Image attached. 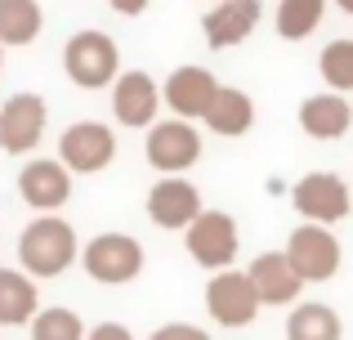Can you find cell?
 Returning a JSON list of instances; mask_svg holds the SVG:
<instances>
[{
	"label": "cell",
	"instance_id": "cell-27",
	"mask_svg": "<svg viewBox=\"0 0 353 340\" xmlns=\"http://www.w3.org/2000/svg\"><path fill=\"white\" fill-rule=\"evenodd\" d=\"M108 5L117 9V14H125V18H134V14H143L148 9V0H108Z\"/></svg>",
	"mask_w": 353,
	"mask_h": 340
},
{
	"label": "cell",
	"instance_id": "cell-13",
	"mask_svg": "<svg viewBox=\"0 0 353 340\" xmlns=\"http://www.w3.org/2000/svg\"><path fill=\"white\" fill-rule=\"evenodd\" d=\"M215 94H219V81L206 68H179L161 86V103H170V112L179 121H206Z\"/></svg>",
	"mask_w": 353,
	"mask_h": 340
},
{
	"label": "cell",
	"instance_id": "cell-22",
	"mask_svg": "<svg viewBox=\"0 0 353 340\" xmlns=\"http://www.w3.org/2000/svg\"><path fill=\"white\" fill-rule=\"evenodd\" d=\"M327 14V0H277V32L286 41H304Z\"/></svg>",
	"mask_w": 353,
	"mask_h": 340
},
{
	"label": "cell",
	"instance_id": "cell-9",
	"mask_svg": "<svg viewBox=\"0 0 353 340\" xmlns=\"http://www.w3.org/2000/svg\"><path fill=\"white\" fill-rule=\"evenodd\" d=\"M259 296H255V287H250V278L246 273H237V269H224V273H215V278L206 282V314L215 318L219 327H250L259 318Z\"/></svg>",
	"mask_w": 353,
	"mask_h": 340
},
{
	"label": "cell",
	"instance_id": "cell-29",
	"mask_svg": "<svg viewBox=\"0 0 353 340\" xmlns=\"http://www.w3.org/2000/svg\"><path fill=\"white\" fill-rule=\"evenodd\" d=\"M215 5H219V0H215Z\"/></svg>",
	"mask_w": 353,
	"mask_h": 340
},
{
	"label": "cell",
	"instance_id": "cell-5",
	"mask_svg": "<svg viewBox=\"0 0 353 340\" xmlns=\"http://www.w3.org/2000/svg\"><path fill=\"white\" fill-rule=\"evenodd\" d=\"M183 242H188V255L201 264V269L224 273V269H233V260H237V242H241L237 219L224 215V210H201V215L188 224Z\"/></svg>",
	"mask_w": 353,
	"mask_h": 340
},
{
	"label": "cell",
	"instance_id": "cell-26",
	"mask_svg": "<svg viewBox=\"0 0 353 340\" xmlns=\"http://www.w3.org/2000/svg\"><path fill=\"white\" fill-rule=\"evenodd\" d=\"M85 340H134V332H130L125 323H99V327H90Z\"/></svg>",
	"mask_w": 353,
	"mask_h": 340
},
{
	"label": "cell",
	"instance_id": "cell-15",
	"mask_svg": "<svg viewBox=\"0 0 353 340\" xmlns=\"http://www.w3.org/2000/svg\"><path fill=\"white\" fill-rule=\"evenodd\" d=\"M250 287H255L259 305H300V291H304V278L291 269V260H286V251H264L250 260L246 269Z\"/></svg>",
	"mask_w": 353,
	"mask_h": 340
},
{
	"label": "cell",
	"instance_id": "cell-7",
	"mask_svg": "<svg viewBox=\"0 0 353 340\" xmlns=\"http://www.w3.org/2000/svg\"><path fill=\"white\" fill-rule=\"evenodd\" d=\"M117 157V134L103 121H72L59 134V161L72 174H99Z\"/></svg>",
	"mask_w": 353,
	"mask_h": 340
},
{
	"label": "cell",
	"instance_id": "cell-8",
	"mask_svg": "<svg viewBox=\"0 0 353 340\" xmlns=\"http://www.w3.org/2000/svg\"><path fill=\"white\" fill-rule=\"evenodd\" d=\"M201 192L197 183H188L183 174H161L148 188V219L165 233H188V224L201 215Z\"/></svg>",
	"mask_w": 353,
	"mask_h": 340
},
{
	"label": "cell",
	"instance_id": "cell-21",
	"mask_svg": "<svg viewBox=\"0 0 353 340\" xmlns=\"http://www.w3.org/2000/svg\"><path fill=\"white\" fill-rule=\"evenodd\" d=\"M45 27L36 0H0V45H32Z\"/></svg>",
	"mask_w": 353,
	"mask_h": 340
},
{
	"label": "cell",
	"instance_id": "cell-18",
	"mask_svg": "<svg viewBox=\"0 0 353 340\" xmlns=\"http://www.w3.org/2000/svg\"><path fill=\"white\" fill-rule=\"evenodd\" d=\"M36 314H41L36 278H27L23 269H0V327H32Z\"/></svg>",
	"mask_w": 353,
	"mask_h": 340
},
{
	"label": "cell",
	"instance_id": "cell-19",
	"mask_svg": "<svg viewBox=\"0 0 353 340\" xmlns=\"http://www.w3.org/2000/svg\"><path fill=\"white\" fill-rule=\"evenodd\" d=\"M286 340H345V323L322 300H300L286 314Z\"/></svg>",
	"mask_w": 353,
	"mask_h": 340
},
{
	"label": "cell",
	"instance_id": "cell-20",
	"mask_svg": "<svg viewBox=\"0 0 353 340\" xmlns=\"http://www.w3.org/2000/svg\"><path fill=\"white\" fill-rule=\"evenodd\" d=\"M206 126L215 134H224V139L246 134L250 126H255V103H250V94L246 90H233V86H219L215 103H210V112H206Z\"/></svg>",
	"mask_w": 353,
	"mask_h": 340
},
{
	"label": "cell",
	"instance_id": "cell-12",
	"mask_svg": "<svg viewBox=\"0 0 353 340\" xmlns=\"http://www.w3.org/2000/svg\"><path fill=\"white\" fill-rule=\"evenodd\" d=\"M18 197L36 210V215H54L63 201L72 197V170L59 157H36L18 170Z\"/></svg>",
	"mask_w": 353,
	"mask_h": 340
},
{
	"label": "cell",
	"instance_id": "cell-24",
	"mask_svg": "<svg viewBox=\"0 0 353 340\" xmlns=\"http://www.w3.org/2000/svg\"><path fill=\"white\" fill-rule=\"evenodd\" d=\"M322 81L331 86V94H349L353 90V41H331L318 59Z\"/></svg>",
	"mask_w": 353,
	"mask_h": 340
},
{
	"label": "cell",
	"instance_id": "cell-2",
	"mask_svg": "<svg viewBox=\"0 0 353 340\" xmlns=\"http://www.w3.org/2000/svg\"><path fill=\"white\" fill-rule=\"evenodd\" d=\"M81 269L90 273L103 287H121V282H134L143 269V246L130 233H99L85 242L81 251Z\"/></svg>",
	"mask_w": 353,
	"mask_h": 340
},
{
	"label": "cell",
	"instance_id": "cell-28",
	"mask_svg": "<svg viewBox=\"0 0 353 340\" xmlns=\"http://www.w3.org/2000/svg\"><path fill=\"white\" fill-rule=\"evenodd\" d=\"M336 5H340V9H345V14H353V0H336Z\"/></svg>",
	"mask_w": 353,
	"mask_h": 340
},
{
	"label": "cell",
	"instance_id": "cell-1",
	"mask_svg": "<svg viewBox=\"0 0 353 340\" xmlns=\"http://www.w3.org/2000/svg\"><path fill=\"white\" fill-rule=\"evenodd\" d=\"M77 264V228L63 215H36L18 237V269L27 278H59Z\"/></svg>",
	"mask_w": 353,
	"mask_h": 340
},
{
	"label": "cell",
	"instance_id": "cell-4",
	"mask_svg": "<svg viewBox=\"0 0 353 340\" xmlns=\"http://www.w3.org/2000/svg\"><path fill=\"white\" fill-rule=\"evenodd\" d=\"M291 206L304 215V224L331 228V224H340V219L353 210V188L340 179V174H331V170H313V174H304V179L291 188Z\"/></svg>",
	"mask_w": 353,
	"mask_h": 340
},
{
	"label": "cell",
	"instance_id": "cell-14",
	"mask_svg": "<svg viewBox=\"0 0 353 340\" xmlns=\"http://www.w3.org/2000/svg\"><path fill=\"white\" fill-rule=\"evenodd\" d=\"M157 108H161V86L148 72H121L112 86V112L130 130H152Z\"/></svg>",
	"mask_w": 353,
	"mask_h": 340
},
{
	"label": "cell",
	"instance_id": "cell-11",
	"mask_svg": "<svg viewBox=\"0 0 353 340\" xmlns=\"http://www.w3.org/2000/svg\"><path fill=\"white\" fill-rule=\"evenodd\" d=\"M45 121H50V108H45L41 94H14L0 108V152L27 157V152L41 143Z\"/></svg>",
	"mask_w": 353,
	"mask_h": 340
},
{
	"label": "cell",
	"instance_id": "cell-6",
	"mask_svg": "<svg viewBox=\"0 0 353 340\" xmlns=\"http://www.w3.org/2000/svg\"><path fill=\"white\" fill-rule=\"evenodd\" d=\"M286 260H291V269L300 273L304 282H331L340 273L345 251H340V242H336L331 228L300 224V228H291V237H286Z\"/></svg>",
	"mask_w": 353,
	"mask_h": 340
},
{
	"label": "cell",
	"instance_id": "cell-10",
	"mask_svg": "<svg viewBox=\"0 0 353 340\" xmlns=\"http://www.w3.org/2000/svg\"><path fill=\"white\" fill-rule=\"evenodd\" d=\"M143 152H148V166H152V170L179 174V170H188L192 161L201 157V134L192 130V121L170 117V121H157L152 130H148Z\"/></svg>",
	"mask_w": 353,
	"mask_h": 340
},
{
	"label": "cell",
	"instance_id": "cell-17",
	"mask_svg": "<svg viewBox=\"0 0 353 340\" xmlns=\"http://www.w3.org/2000/svg\"><path fill=\"white\" fill-rule=\"evenodd\" d=\"M353 126V108L340 94H313L300 103V130L313 139H345Z\"/></svg>",
	"mask_w": 353,
	"mask_h": 340
},
{
	"label": "cell",
	"instance_id": "cell-25",
	"mask_svg": "<svg viewBox=\"0 0 353 340\" xmlns=\"http://www.w3.org/2000/svg\"><path fill=\"white\" fill-rule=\"evenodd\" d=\"M148 340H210V332L197 327V323H165V327H157Z\"/></svg>",
	"mask_w": 353,
	"mask_h": 340
},
{
	"label": "cell",
	"instance_id": "cell-3",
	"mask_svg": "<svg viewBox=\"0 0 353 340\" xmlns=\"http://www.w3.org/2000/svg\"><path fill=\"white\" fill-rule=\"evenodd\" d=\"M63 68H68L72 86L81 90H103L112 86L117 68H121V54H117V41L103 32H77L63 50Z\"/></svg>",
	"mask_w": 353,
	"mask_h": 340
},
{
	"label": "cell",
	"instance_id": "cell-23",
	"mask_svg": "<svg viewBox=\"0 0 353 340\" xmlns=\"http://www.w3.org/2000/svg\"><path fill=\"white\" fill-rule=\"evenodd\" d=\"M32 340H85V323H81V314H72L63 305L41 309L32 318Z\"/></svg>",
	"mask_w": 353,
	"mask_h": 340
},
{
	"label": "cell",
	"instance_id": "cell-16",
	"mask_svg": "<svg viewBox=\"0 0 353 340\" xmlns=\"http://www.w3.org/2000/svg\"><path fill=\"white\" fill-rule=\"evenodd\" d=\"M259 14H264L259 0H219V5L201 18L210 50H233V45H241L259 27Z\"/></svg>",
	"mask_w": 353,
	"mask_h": 340
}]
</instances>
